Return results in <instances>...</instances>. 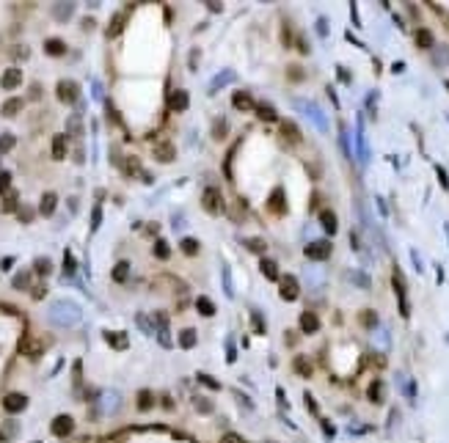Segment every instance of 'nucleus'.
Listing matches in <instances>:
<instances>
[{"instance_id":"obj_1","label":"nucleus","mask_w":449,"mask_h":443,"mask_svg":"<svg viewBox=\"0 0 449 443\" xmlns=\"http://www.w3.org/2000/svg\"><path fill=\"white\" fill-rule=\"evenodd\" d=\"M50 322H55V325H77L80 322V306H75L72 300H55L53 306H50Z\"/></svg>"},{"instance_id":"obj_2","label":"nucleus","mask_w":449,"mask_h":443,"mask_svg":"<svg viewBox=\"0 0 449 443\" xmlns=\"http://www.w3.org/2000/svg\"><path fill=\"white\" fill-rule=\"evenodd\" d=\"M201 204L210 215H221L224 212V198H221V190L218 187H207L204 195H201Z\"/></svg>"},{"instance_id":"obj_3","label":"nucleus","mask_w":449,"mask_h":443,"mask_svg":"<svg viewBox=\"0 0 449 443\" xmlns=\"http://www.w3.org/2000/svg\"><path fill=\"white\" fill-rule=\"evenodd\" d=\"M72 430H75V419H72V416H66V413L55 416V419H53V424H50V432H53L55 438H66V435H72Z\"/></svg>"},{"instance_id":"obj_4","label":"nucleus","mask_w":449,"mask_h":443,"mask_svg":"<svg viewBox=\"0 0 449 443\" xmlns=\"http://www.w3.org/2000/svg\"><path fill=\"white\" fill-rule=\"evenodd\" d=\"M331 248H334V245L328 243V240H317V243L306 245V256H309L312 262H323V259H328V256H331Z\"/></svg>"},{"instance_id":"obj_5","label":"nucleus","mask_w":449,"mask_h":443,"mask_svg":"<svg viewBox=\"0 0 449 443\" xmlns=\"http://www.w3.org/2000/svg\"><path fill=\"white\" fill-rule=\"evenodd\" d=\"M55 94H58L61 102H66V105H72V102L77 99V94H80V89H77L75 80H61L58 86H55Z\"/></svg>"},{"instance_id":"obj_6","label":"nucleus","mask_w":449,"mask_h":443,"mask_svg":"<svg viewBox=\"0 0 449 443\" xmlns=\"http://www.w3.org/2000/svg\"><path fill=\"white\" fill-rule=\"evenodd\" d=\"M19 353L28 355V358H39V355L44 353V344L39 342V339H33V336H25L22 342H19Z\"/></svg>"},{"instance_id":"obj_7","label":"nucleus","mask_w":449,"mask_h":443,"mask_svg":"<svg viewBox=\"0 0 449 443\" xmlns=\"http://www.w3.org/2000/svg\"><path fill=\"white\" fill-rule=\"evenodd\" d=\"M278 286H281V297L284 300H295L298 297V278H292V275H281L278 278Z\"/></svg>"},{"instance_id":"obj_8","label":"nucleus","mask_w":449,"mask_h":443,"mask_svg":"<svg viewBox=\"0 0 449 443\" xmlns=\"http://www.w3.org/2000/svg\"><path fill=\"white\" fill-rule=\"evenodd\" d=\"M3 408H6L8 413H19V410L28 408V396H25V394H6Z\"/></svg>"},{"instance_id":"obj_9","label":"nucleus","mask_w":449,"mask_h":443,"mask_svg":"<svg viewBox=\"0 0 449 443\" xmlns=\"http://www.w3.org/2000/svg\"><path fill=\"white\" fill-rule=\"evenodd\" d=\"M188 105H190V94H188V91H171V94H168V110L182 113Z\"/></svg>"},{"instance_id":"obj_10","label":"nucleus","mask_w":449,"mask_h":443,"mask_svg":"<svg viewBox=\"0 0 449 443\" xmlns=\"http://www.w3.org/2000/svg\"><path fill=\"white\" fill-rule=\"evenodd\" d=\"M267 209H270L273 215H287V204H284V190H281V187H276V190L270 193Z\"/></svg>"},{"instance_id":"obj_11","label":"nucleus","mask_w":449,"mask_h":443,"mask_svg":"<svg viewBox=\"0 0 449 443\" xmlns=\"http://www.w3.org/2000/svg\"><path fill=\"white\" fill-rule=\"evenodd\" d=\"M19 83H22V72H19L17 66H14V69H6L3 77H0V86H3L6 91H14Z\"/></svg>"},{"instance_id":"obj_12","label":"nucleus","mask_w":449,"mask_h":443,"mask_svg":"<svg viewBox=\"0 0 449 443\" xmlns=\"http://www.w3.org/2000/svg\"><path fill=\"white\" fill-rule=\"evenodd\" d=\"M231 105H234L237 110H254V107H256V102L251 99V96L245 94V91H234V94H231Z\"/></svg>"},{"instance_id":"obj_13","label":"nucleus","mask_w":449,"mask_h":443,"mask_svg":"<svg viewBox=\"0 0 449 443\" xmlns=\"http://www.w3.org/2000/svg\"><path fill=\"white\" fill-rule=\"evenodd\" d=\"M124 174H127V177H143V179H149V174L141 168V160H138V157H127V160H124Z\"/></svg>"},{"instance_id":"obj_14","label":"nucleus","mask_w":449,"mask_h":443,"mask_svg":"<svg viewBox=\"0 0 449 443\" xmlns=\"http://www.w3.org/2000/svg\"><path fill=\"white\" fill-rule=\"evenodd\" d=\"M317 328H320V319H317V314H312V311H303V314H301V331H303V333H317Z\"/></svg>"},{"instance_id":"obj_15","label":"nucleus","mask_w":449,"mask_h":443,"mask_svg":"<svg viewBox=\"0 0 449 443\" xmlns=\"http://www.w3.org/2000/svg\"><path fill=\"white\" fill-rule=\"evenodd\" d=\"M394 289H397V297H400V311L402 317H408V300H405V281H402L400 272H394Z\"/></svg>"},{"instance_id":"obj_16","label":"nucleus","mask_w":449,"mask_h":443,"mask_svg":"<svg viewBox=\"0 0 449 443\" xmlns=\"http://www.w3.org/2000/svg\"><path fill=\"white\" fill-rule=\"evenodd\" d=\"M320 223H323V229L328 231V234H337V229H339L337 215H334L331 209H323V212H320Z\"/></svg>"},{"instance_id":"obj_17","label":"nucleus","mask_w":449,"mask_h":443,"mask_svg":"<svg viewBox=\"0 0 449 443\" xmlns=\"http://www.w3.org/2000/svg\"><path fill=\"white\" fill-rule=\"evenodd\" d=\"M254 110H256V116H259L262 121H276V118H278L276 107H273V105H267V102H256V107H254Z\"/></svg>"},{"instance_id":"obj_18","label":"nucleus","mask_w":449,"mask_h":443,"mask_svg":"<svg viewBox=\"0 0 449 443\" xmlns=\"http://www.w3.org/2000/svg\"><path fill=\"white\" fill-rule=\"evenodd\" d=\"M55 204H58V195H55V193H44V195H42V207H39V212H42L44 218H50V215L55 212Z\"/></svg>"},{"instance_id":"obj_19","label":"nucleus","mask_w":449,"mask_h":443,"mask_svg":"<svg viewBox=\"0 0 449 443\" xmlns=\"http://www.w3.org/2000/svg\"><path fill=\"white\" fill-rule=\"evenodd\" d=\"M102 336H105V342L111 344V347H116V350H127V344H130V342H127V336H124V333H113V331H105V333H102Z\"/></svg>"},{"instance_id":"obj_20","label":"nucleus","mask_w":449,"mask_h":443,"mask_svg":"<svg viewBox=\"0 0 449 443\" xmlns=\"http://www.w3.org/2000/svg\"><path fill=\"white\" fill-rule=\"evenodd\" d=\"M278 130H281V135L287 138V141H292V143L301 141V130H298L292 121H281V124H278Z\"/></svg>"},{"instance_id":"obj_21","label":"nucleus","mask_w":449,"mask_h":443,"mask_svg":"<svg viewBox=\"0 0 449 443\" xmlns=\"http://www.w3.org/2000/svg\"><path fill=\"white\" fill-rule=\"evenodd\" d=\"M154 157H157L160 163H171V160L177 157V152H174L171 143H160V146L154 149Z\"/></svg>"},{"instance_id":"obj_22","label":"nucleus","mask_w":449,"mask_h":443,"mask_svg":"<svg viewBox=\"0 0 449 443\" xmlns=\"http://www.w3.org/2000/svg\"><path fill=\"white\" fill-rule=\"evenodd\" d=\"M66 157V135H55L53 138V160H64Z\"/></svg>"},{"instance_id":"obj_23","label":"nucleus","mask_w":449,"mask_h":443,"mask_svg":"<svg viewBox=\"0 0 449 443\" xmlns=\"http://www.w3.org/2000/svg\"><path fill=\"white\" fill-rule=\"evenodd\" d=\"M44 53H47V55H64L66 53V44L61 42V39H47V42H44Z\"/></svg>"},{"instance_id":"obj_24","label":"nucleus","mask_w":449,"mask_h":443,"mask_svg":"<svg viewBox=\"0 0 449 443\" xmlns=\"http://www.w3.org/2000/svg\"><path fill=\"white\" fill-rule=\"evenodd\" d=\"M196 308H199L201 317H213L215 314V303L210 300V297H199V300H196Z\"/></svg>"},{"instance_id":"obj_25","label":"nucleus","mask_w":449,"mask_h":443,"mask_svg":"<svg viewBox=\"0 0 449 443\" xmlns=\"http://www.w3.org/2000/svg\"><path fill=\"white\" fill-rule=\"evenodd\" d=\"M124 22H127V14H116V17L111 19V28H108V36H118L121 33V28H124Z\"/></svg>"},{"instance_id":"obj_26","label":"nucleus","mask_w":449,"mask_h":443,"mask_svg":"<svg viewBox=\"0 0 449 443\" xmlns=\"http://www.w3.org/2000/svg\"><path fill=\"white\" fill-rule=\"evenodd\" d=\"M262 272H265V278H270V281H278V265L273 259H262Z\"/></svg>"},{"instance_id":"obj_27","label":"nucleus","mask_w":449,"mask_h":443,"mask_svg":"<svg viewBox=\"0 0 449 443\" xmlns=\"http://www.w3.org/2000/svg\"><path fill=\"white\" fill-rule=\"evenodd\" d=\"M416 44H419L422 50H430L433 47V33L427 28H419L416 30Z\"/></svg>"},{"instance_id":"obj_28","label":"nucleus","mask_w":449,"mask_h":443,"mask_svg":"<svg viewBox=\"0 0 449 443\" xmlns=\"http://www.w3.org/2000/svg\"><path fill=\"white\" fill-rule=\"evenodd\" d=\"M11 284H14V289H28V286H30V270H22V272H17Z\"/></svg>"},{"instance_id":"obj_29","label":"nucleus","mask_w":449,"mask_h":443,"mask_svg":"<svg viewBox=\"0 0 449 443\" xmlns=\"http://www.w3.org/2000/svg\"><path fill=\"white\" fill-rule=\"evenodd\" d=\"M127 275H130V265H127V262H118V265L113 267V281L121 284V281H127Z\"/></svg>"},{"instance_id":"obj_30","label":"nucleus","mask_w":449,"mask_h":443,"mask_svg":"<svg viewBox=\"0 0 449 443\" xmlns=\"http://www.w3.org/2000/svg\"><path fill=\"white\" fill-rule=\"evenodd\" d=\"M193 344H196V331H190V328H188V331H182V333H179V347L190 350Z\"/></svg>"},{"instance_id":"obj_31","label":"nucleus","mask_w":449,"mask_h":443,"mask_svg":"<svg viewBox=\"0 0 449 443\" xmlns=\"http://www.w3.org/2000/svg\"><path fill=\"white\" fill-rule=\"evenodd\" d=\"M33 267H36V272H39V275H50V270H53V262L44 259V256H39V259L33 262Z\"/></svg>"},{"instance_id":"obj_32","label":"nucleus","mask_w":449,"mask_h":443,"mask_svg":"<svg viewBox=\"0 0 449 443\" xmlns=\"http://www.w3.org/2000/svg\"><path fill=\"white\" fill-rule=\"evenodd\" d=\"M22 110V99H8L6 105H3V116H14V113Z\"/></svg>"},{"instance_id":"obj_33","label":"nucleus","mask_w":449,"mask_h":443,"mask_svg":"<svg viewBox=\"0 0 449 443\" xmlns=\"http://www.w3.org/2000/svg\"><path fill=\"white\" fill-rule=\"evenodd\" d=\"M14 135H8V132H3V135H0V154H6V152H11L14 149Z\"/></svg>"},{"instance_id":"obj_34","label":"nucleus","mask_w":449,"mask_h":443,"mask_svg":"<svg viewBox=\"0 0 449 443\" xmlns=\"http://www.w3.org/2000/svg\"><path fill=\"white\" fill-rule=\"evenodd\" d=\"M182 251H185L188 256H196V254H199V240H190V237H185V240H182Z\"/></svg>"},{"instance_id":"obj_35","label":"nucleus","mask_w":449,"mask_h":443,"mask_svg":"<svg viewBox=\"0 0 449 443\" xmlns=\"http://www.w3.org/2000/svg\"><path fill=\"white\" fill-rule=\"evenodd\" d=\"M72 8H75V3H58L53 14H55V17H58V19H66V17H69V14H72Z\"/></svg>"},{"instance_id":"obj_36","label":"nucleus","mask_w":449,"mask_h":443,"mask_svg":"<svg viewBox=\"0 0 449 443\" xmlns=\"http://www.w3.org/2000/svg\"><path fill=\"white\" fill-rule=\"evenodd\" d=\"M168 254H171V251H168V243L166 240H157V243H154V256H157V259H168Z\"/></svg>"},{"instance_id":"obj_37","label":"nucleus","mask_w":449,"mask_h":443,"mask_svg":"<svg viewBox=\"0 0 449 443\" xmlns=\"http://www.w3.org/2000/svg\"><path fill=\"white\" fill-rule=\"evenodd\" d=\"M152 408V391H141L138 394V410H149Z\"/></svg>"},{"instance_id":"obj_38","label":"nucleus","mask_w":449,"mask_h":443,"mask_svg":"<svg viewBox=\"0 0 449 443\" xmlns=\"http://www.w3.org/2000/svg\"><path fill=\"white\" fill-rule=\"evenodd\" d=\"M245 245H248V251H254V254H262V251H265V240H259V237L245 240Z\"/></svg>"},{"instance_id":"obj_39","label":"nucleus","mask_w":449,"mask_h":443,"mask_svg":"<svg viewBox=\"0 0 449 443\" xmlns=\"http://www.w3.org/2000/svg\"><path fill=\"white\" fill-rule=\"evenodd\" d=\"M380 394H383V385H380V380H375V383L369 385V399H372V402H380Z\"/></svg>"},{"instance_id":"obj_40","label":"nucleus","mask_w":449,"mask_h":443,"mask_svg":"<svg viewBox=\"0 0 449 443\" xmlns=\"http://www.w3.org/2000/svg\"><path fill=\"white\" fill-rule=\"evenodd\" d=\"M69 132H75L77 138L83 135V121H80L77 116H72V118H69Z\"/></svg>"},{"instance_id":"obj_41","label":"nucleus","mask_w":449,"mask_h":443,"mask_svg":"<svg viewBox=\"0 0 449 443\" xmlns=\"http://www.w3.org/2000/svg\"><path fill=\"white\" fill-rule=\"evenodd\" d=\"M100 220H102V207L97 204V207H94V215H91V231L100 229Z\"/></svg>"},{"instance_id":"obj_42","label":"nucleus","mask_w":449,"mask_h":443,"mask_svg":"<svg viewBox=\"0 0 449 443\" xmlns=\"http://www.w3.org/2000/svg\"><path fill=\"white\" fill-rule=\"evenodd\" d=\"M8 184H11V174H8V171H3V174H0V193H6V190H8Z\"/></svg>"},{"instance_id":"obj_43","label":"nucleus","mask_w":449,"mask_h":443,"mask_svg":"<svg viewBox=\"0 0 449 443\" xmlns=\"http://www.w3.org/2000/svg\"><path fill=\"white\" fill-rule=\"evenodd\" d=\"M224 135H226V121H224V118H218V121H215V138L221 141Z\"/></svg>"},{"instance_id":"obj_44","label":"nucleus","mask_w":449,"mask_h":443,"mask_svg":"<svg viewBox=\"0 0 449 443\" xmlns=\"http://www.w3.org/2000/svg\"><path fill=\"white\" fill-rule=\"evenodd\" d=\"M361 322H364V325H375L378 317H375V311H364V314H361Z\"/></svg>"},{"instance_id":"obj_45","label":"nucleus","mask_w":449,"mask_h":443,"mask_svg":"<svg viewBox=\"0 0 449 443\" xmlns=\"http://www.w3.org/2000/svg\"><path fill=\"white\" fill-rule=\"evenodd\" d=\"M221 443H245L240 435H234V432H226L224 438H221Z\"/></svg>"},{"instance_id":"obj_46","label":"nucleus","mask_w":449,"mask_h":443,"mask_svg":"<svg viewBox=\"0 0 449 443\" xmlns=\"http://www.w3.org/2000/svg\"><path fill=\"white\" fill-rule=\"evenodd\" d=\"M290 80H303V69H301V66H290Z\"/></svg>"},{"instance_id":"obj_47","label":"nucleus","mask_w":449,"mask_h":443,"mask_svg":"<svg viewBox=\"0 0 449 443\" xmlns=\"http://www.w3.org/2000/svg\"><path fill=\"white\" fill-rule=\"evenodd\" d=\"M295 369H298V372H303V374H309V372H312V369H309V363H306L303 358H298V360H295Z\"/></svg>"},{"instance_id":"obj_48","label":"nucleus","mask_w":449,"mask_h":443,"mask_svg":"<svg viewBox=\"0 0 449 443\" xmlns=\"http://www.w3.org/2000/svg\"><path fill=\"white\" fill-rule=\"evenodd\" d=\"M66 272H75V259H72L69 251H66Z\"/></svg>"},{"instance_id":"obj_49","label":"nucleus","mask_w":449,"mask_h":443,"mask_svg":"<svg viewBox=\"0 0 449 443\" xmlns=\"http://www.w3.org/2000/svg\"><path fill=\"white\" fill-rule=\"evenodd\" d=\"M438 171V179H441V187H449V182H447V171L444 168H436Z\"/></svg>"},{"instance_id":"obj_50","label":"nucleus","mask_w":449,"mask_h":443,"mask_svg":"<svg viewBox=\"0 0 449 443\" xmlns=\"http://www.w3.org/2000/svg\"><path fill=\"white\" fill-rule=\"evenodd\" d=\"M201 383H204V385H213V388H218V383H215L213 377H207V374H201Z\"/></svg>"},{"instance_id":"obj_51","label":"nucleus","mask_w":449,"mask_h":443,"mask_svg":"<svg viewBox=\"0 0 449 443\" xmlns=\"http://www.w3.org/2000/svg\"><path fill=\"white\" fill-rule=\"evenodd\" d=\"M14 55H17V58H28V50H25V47H17V50H14Z\"/></svg>"},{"instance_id":"obj_52","label":"nucleus","mask_w":449,"mask_h":443,"mask_svg":"<svg viewBox=\"0 0 449 443\" xmlns=\"http://www.w3.org/2000/svg\"><path fill=\"white\" fill-rule=\"evenodd\" d=\"M44 292H47V289H44V286H39V289H33V297L39 300V297H44Z\"/></svg>"},{"instance_id":"obj_53","label":"nucleus","mask_w":449,"mask_h":443,"mask_svg":"<svg viewBox=\"0 0 449 443\" xmlns=\"http://www.w3.org/2000/svg\"><path fill=\"white\" fill-rule=\"evenodd\" d=\"M0 443H6V435H3V432H0Z\"/></svg>"}]
</instances>
